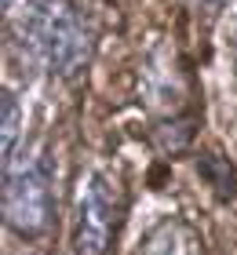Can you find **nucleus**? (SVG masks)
I'll use <instances>...</instances> for the list:
<instances>
[{"instance_id":"1","label":"nucleus","mask_w":237,"mask_h":255,"mask_svg":"<svg viewBox=\"0 0 237 255\" xmlns=\"http://www.w3.org/2000/svg\"><path fill=\"white\" fill-rule=\"evenodd\" d=\"M11 40L22 62L51 80H77L95 55V26L73 0H26Z\"/></svg>"},{"instance_id":"2","label":"nucleus","mask_w":237,"mask_h":255,"mask_svg":"<svg viewBox=\"0 0 237 255\" xmlns=\"http://www.w3.org/2000/svg\"><path fill=\"white\" fill-rule=\"evenodd\" d=\"M128 223V186L110 168H91L73 193V255H113Z\"/></svg>"},{"instance_id":"3","label":"nucleus","mask_w":237,"mask_h":255,"mask_svg":"<svg viewBox=\"0 0 237 255\" xmlns=\"http://www.w3.org/2000/svg\"><path fill=\"white\" fill-rule=\"evenodd\" d=\"M0 215L11 237L18 241H44L55 234L58 223V204H55V186L51 171L40 157L18 160L4 168L0 179Z\"/></svg>"},{"instance_id":"4","label":"nucleus","mask_w":237,"mask_h":255,"mask_svg":"<svg viewBox=\"0 0 237 255\" xmlns=\"http://www.w3.org/2000/svg\"><path fill=\"white\" fill-rule=\"evenodd\" d=\"M139 255H205V241L190 219L168 215L142 237Z\"/></svg>"},{"instance_id":"5","label":"nucleus","mask_w":237,"mask_h":255,"mask_svg":"<svg viewBox=\"0 0 237 255\" xmlns=\"http://www.w3.org/2000/svg\"><path fill=\"white\" fill-rule=\"evenodd\" d=\"M194 171H197V179L212 190V197H216L219 204L237 201V164L230 160L227 149L201 146L194 153Z\"/></svg>"},{"instance_id":"6","label":"nucleus","mask_w":237,"mask_h":255,"mask_svg":"<svg viewBox=\"0 0 237 255\" xmlns=\"http://www.w3.org/2000/svg\"><path fill=\"white\" fill-rule=\"evenodd\" d=\"M18 135H22V106H18V95L11 88H0V160H4V168L15 160Z\"/></svg>"},{"instance_id":"7","label":"nucleus","mask_w":237,"mask_h":255,"mask_svg":"<svg viewBox=\"0 0 237 255\" xmlns=\"http://www.w3.org/2000/svg\"><path fill=\"white\" fill-rule=\"evenodd\" d=\"M194 7H201V11H208V15H216V11H223L230 4V0H190Z\"/></svg>"},{"instance_id":"8","label":"nucleus","mask_w":237,"mask_h":255,"mask_svg":"<svg viewBox=\"0 0 237 255\" xmlns=\"http://www.w3.org/2000/svg\"><path fill=\"white\" fill-rule=\"evenodd\" d=\"M230 62H234V77H237V22L230 29Z\"/></svg>"},{"instance_id":"9","label":"nucleus","mask_w":237,"mask_h":255,"mask_svg":"<svg viewBox=\"0 0 237 255\" xmlns=\"http://www.w3.org/2000/svg\"><path fill=\"white\" fill-rule=\"evenodd\" d=\"M0 4H4V11L11 15V7H15V0H0Z\"/></svg>"}]
</instances>
